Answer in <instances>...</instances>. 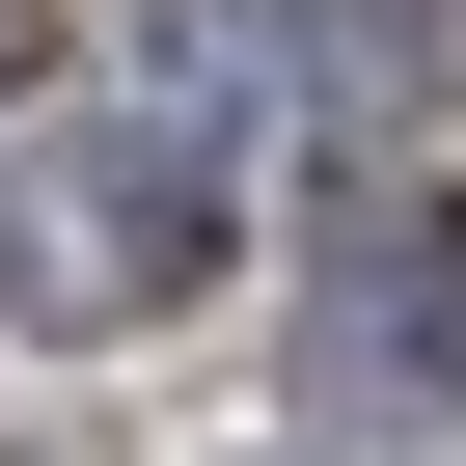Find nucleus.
Masks as SVG:
<instances>
[{
	"instance_id": "obj_1",
	"label": "nucleus",
	"mask_w": 466,
	"mask_h": 466,
	"mask_svg": "<svg viewBox=\"0 0 466 466\" xmlns=\"http://www.w3.org/2000/svg\"><path fill=\"white\" fill-rule=\"evenodd\" d=\"M192 275H219L192 137H56V165H0V302H28V329H165Z\"/></svg>"
},
{
	"instance_id": "obj_2",
	"label": "nucleus",
	"mask_w": 466,
	"mask_h": 466,
	"mask_svg": "<svg viewBox=\"0 0 466 466\" xmlns=\"http://www.w3.org/2000/svg\"><path fill=\"white\" fill-rule=\"evenodd\" d=\"M329 357L357 384H466V192H357L329 219Z\"/></svg>"
}]
</instances>
